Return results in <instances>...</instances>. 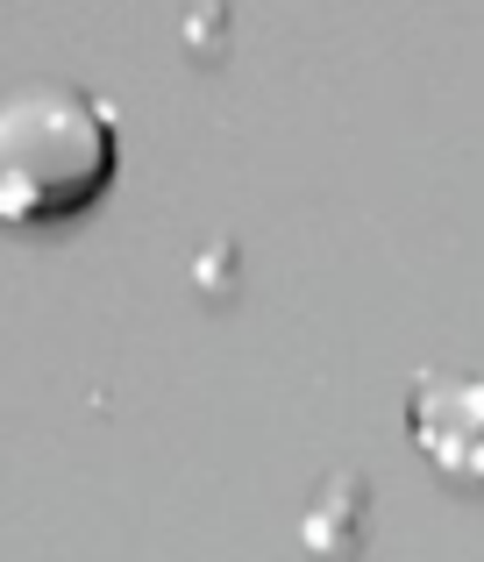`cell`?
<instances>
[{"label": "cell", "mask_w": 484, "mask_h": 562, "mask_svg": "<svg viewBox=\"0 0 484 562\" xmlns=\"http://www.w3.org/2000/svg\"><path fill=\"white\" fill-rule=\"evenodd\" d=\"M114 157V122L86 86L29 79L0 108V200L8 214H36L71 192H86Z\"/></svg>", "instance_id": "1"}, {"label": "cell", "mask_w": 484, "mask_h": 562, "mask_svg": "<svg viewBox=\"0 0 484 562\" xmlns=\"http://www.w3.org/2000/svg\"><path fill=\"white\" fill-rule=\"evenodd\" d=\"M414 427L449 470H484V384L442 378L414 398Z\"/></svg>", "instance_id": "2"}, {"label": "cell", "mask_w": 484, "mask_h": 562, "mask_svg": "<svg viewBox=\"0 0 484 562\" xmlns=\"http://www.w3.org/2000/svg\"><path fill=\"white\" fill-rule=\"evenodd\" d=\"M363 535H371V484L357 470H328L300 513V541L320 562H342V555L363 549Z\"/></svg>", "instance_id": "3"}, {"label": "cell", "mask_w": 484, "mask_h": 562, "mask_svg": "<svg viewBox=\"0 0 484 562\" xmlns=\"http://www.w3.org/2000/svg\"><path fill=\"white\" fill-rule=\"evenodd\" d=\"M193 278L207 292H228V285H236V235H214V243L193 257Z\"/></svg>", "instance_id": "4"}, {"label": "cell", "mask_w": 484, "mask_h": 562, "mask_svg": "<svg viewBox=\"0 0 484 562\" xmlns=\"http://www.w3.org/2000/svg\"><path fill=\"white\" fill-rule=\"evenodd\" d=\"M228 29V14L222 8H200V14H185V43H214Z\"/></svg>", "instance_id": "5"}]
</instances>
